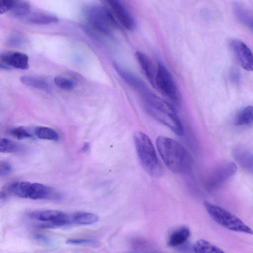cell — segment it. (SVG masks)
Wrapping results in <instances>:
<instances>
[{
	"label": "cell",
	"mask_w": 253,
	"mask_h": 253,
	"mask_svg": "<svg viewBox=\"0 0 253 253\" xmlns=\"http://www.w3.org/2000/svg\"><path fill=\"white\" fill-rule=\"evenodd\" d=\"M156 144L165 165L170 171L179 174L191 172L193 165V159L182 144L164 136H158Z\"/></svg>",
	"instance_id": "obj_1"
},
{
	"label": "cell",
	"mask_w": 253,
	"mask_h": 253,
	"mask_svg": "<svg viewBox=\"0 0 253 253\" xmlns=\"http://www.w3.org/2000/svg\"><path fill=\"white\" fill-rule=\"evenodd\" d=\"M84 13L89 26L94 30L103 34H110L117 26L114 16L104 7L88 6L85 8Z\"/></svg>",
	"instance_id": "obj_5"
},
{
	"label": "cell",
	"mask_w": 253,
	"mask_h": 253,
	"mask_svg": "<svg viewBox=\"0 0 253 253\" xmlns=\"http://www.w3.org/2000/svg\"><path fill=\"white\" fill-rule=\"evenodd\" d=\"M21 82L28 86L44 90H48L49 85L44 79L34 76H23L20 78Z\"/></svg>",
	"instance_id": "obj_19"
},
{
	"label": "cell",
	"mask_w": 253,
	"mask_h": 253,
	"mask_svg": "<svg viewBox=\"0 0 253 253\" xmlns=\"http://www.w3.org/2000/svg\"><path fill=\"white\" fill-rule=\"evenodd\" d=\"M234 12L237 18L241 23L249 28H253V17L248 9L237 4L234 7Z\"/></svg>",
	"instance_id": "obj_22"
},
{
	"label": "cell",
	"mask_w": 253,
	"mask_h": 253,
	"mask_svg": "<svg viewBox=\"0 0 253 253\" xmlns=\"http://www.w3.org/2000/svg\"><path fill=\"white\" fill-rule=\"evenodd\" d=\"M54 82L59 88L66 90L73 89L75 85L73 80L61 76H56Z\"/></svg>",
	"instance_id": "obj_26"
},
{
	"label": "cell",
	"mask_w": 253,
	"mask_h": 253,
	"mask_svg": "<svg viewBox=\"0 0 253 253\" xmlns=\"http://www.w3.org/2000/svg\"><path fill=\"white\" fill-rule=\"evenodd\" d=\"M108 3L117 20L126 29L132 30L135 22L131 15L119 0H105Z\"/></svg>",
	"instance_id": "obj_11"
},
{
	"label": "cell",
	"mask_w": 253,
	"mask_h": 253,
	"mask_svg": "<svg viewBox=\"0 0 253 253\" xmlns=\"http://www.w3.org/2000/svg\"><path fill=\"white\" fill-rule=\"evenodd\" d=\"M23 42V40L19 35H14L11 37L7 42L8 45L13 47L20 46Z\"/></svg>",
	"instance_id": "obj_30"
},
{
	"label": "cell",
	"mask_w": 253,
	"mask_h": 253,
	"mask_svg": "<svg viewBox=\"0 0 253 253\" xmlns=\"http://www.w3.org/2000/svg\"><path fill=\"white\" fill-rule=\"evenodd\" d=\"M10 133L18 139L32 138V135L24 127L20 126L14 128L10 131Z\"/></svg>",
	"instance_id": "obj_27"
},
{
	"label": "cell",
	"mask_w": 253,
	"mask_h": 253,
	"mask_svg": "<svg viewBox=\"0 0 253 253\" xmlns=\"http://www.w3.org/2000/svg\"><path fill=\"white\" fill-rule=\"evenodd\" d=\"M154 86L172 102L179 105L181 97L177 84L170 73L161 62L157 64Z\"/></svg>",
	"instance_id": "obj_6"
},
{
	"label": "cell",
	"mask_w": 253,
	"mask_h": 253,
	"mask_svg": "<svg viewBox=\"0 0 253 253\" xmlns=\"http://www.w3.org/2000/svg\"><path fill=\"white\" fill-rule=\"evenodd\" d=\"M70 218L71 224L88 225L97 222L99 217L93 213L79 211L70 214Z\"/></svg>",
	"instance_id": "obj_17"
},
{
	"label": "cell",
	"mask_w": 253,
	"mask_h": 253,
	"mask_svg": "<svg viewBox=\"0 0 253 253\" xmlns=\"http://www.w3.org/2000/svg\"><path fill=\"white\" fill-rule=\"evenodd\" d=\"M29 217L40 222L36 226L41 228H51L71 224L70 214L58 210L34 211L28 213Z\"/></svg>",
	"instance_id": "obj_7"
},
{
	"label": "cell",
	"mask_w": 253,
	"mask_h": 253,
	"mask_svg": "<svg viewBox=\"0 0 253 253\" xmlns=\"http://www.w3.org/2000/svg\"><path fill=\"white\" fill-rule=\"evenodd\" d=\"M67 243L73 245H91L96 243V241L92 239H70L67 241Z\"/></svg>",
	"instance_id": "obj_29"
},
{
	"label": "cell",
	"mask_w": 253,
	"mask_h": 253,
	"mask_svg": "<svg viewBox=\"0 0 253 253\" xmlns=\"http://www.w3.org/2000/svg\"><path fill=\"white\" fill-rule=\"evenodd\" d=\"M89 148V144L88 143H85L84 144V146L81 149L82 152H86Z\"/></svg>",
	"instance_id": "obj_34"
},
{
	"label": "cell",
	"mask_w": 253,
	"mask_h": 253,
	"mask_svg": "<svg viewBox=\"0 0 253 253\" xmlns=\"http://www.w3.org/2000/svg\"><path fill=\"white\" fill-rule=\"evenodd\" d=\"M140 96L146 111L154 119L167 126L176 134L182 135L184 132L182 125L171 105L149 89Z\"/></svg>",
	"instance_id": "obj_2"
},
{
	"label": "cell",
	"mask_w": 253,
	"mask_h": 253,
	"mask_svg": "<svg viewBox=\"0 0 253 253\" xmlns=\"http://www.w3.org/2000/svg\"><path fill=\"white\" fill-rule=\"evenodd\" d=\"M0 58L7 66L22 70L29 68V58L24 53L19 52H7L1 54Z\"/></svg>",
	"instance_id": "obj_14"
},
{
	"label": "cell",
	"mask_w": 253,
	"mask_h": 253,
	"mask_svg": "<svg viewBox=\"0 0 253 253\" xmlns=\"http://www.w3.org/2000/svg\"><path fill=\"white\" fill-rule=\"evenodd\" d=\"M190 236V231L186 226L179 227L169 235L167 244L170 247H177L183 245Z\"/></svg>",
	"instance_id": "obj_16"
},
{
	"label": "cell",
	"mask_w": 253,
	"mask_h": 253,
	"mask_svg": "<svg viewBox=\"0 0 253 253\" xmlns=\"http://www.w3.org/2000/svg\"><path fill=\"white\" fill-rule=\"evenodd\" d=\"M9 69L10 67L0 62V69L8 70Z\"/></svg>",
	"instance_id": "obj_33"
},
{
	"label": "cell",
	"mask_w": 253,
	"mask_h": 253,
	"mask_svg": "<svg viewBox=\"0 0 253 253\" xmlns=\"http://www.w3.org/2000/svg\"><path fill=\"white\" fill-rule=\"evenodd\" d=\"M14 3V0H0V14L10 11Z\"/></svg>",
	"instance_id": "obj_28"
},
{
	"label": "cell",
	"mask_w": 253,
	"mask_h": 253,
	"mask_svg": "<svg viewBox=\"0 0 253 253\" xmlns=\"http://www.w3.org/2000/svg\"><path fill=\"white\" fill-rule=\"evenodd\" d=\"M32 200H58L60 195L52 187L39 183L30 182L27 192V199Z\"/></svg>",
	"instance_id": "obj_10"
},
{
	"label": "cell",
	"mask_w": 253,
	"mask_h": 253,
	"mask_svg": "<svg viewBox=\"0 0 253 253\" xmlns=\"http://www.w3.org/2000/svg\"><path fill=\"white\" fill-rule=\"evenodd\" d=\"M203 205L210 216L220 226L231 231L252 234V229L231 212L207 201L204 202Z\"/></svg>",
	"instance_id": "obj_4"
},
{
	"label": "cell",
	"mask_w": 253,
	"mask_h": 253,
	"mask_svg": "<svg viewBox=\"0 0 253 253\" xmlns=\"http://www.w3.org/2000/svg\"><path fill=\"white\" fill-rule=\"evenodd\" d=\"M113 65L119 76L140 94L149 89L145 84L135 75L116 62L114 63Z\"/></svg>",
	"instance_id": "obj_12"
},
{
	"label": "cell",
	"mask_w": 253,
	"mask_h": 253,
	"mask_svg": "<svg viewBox=\"0 0 253 253\" xmlns=\"http://www.w3.org/2000/svg\"><path fill=\"white\" fill-rule=\"evenodd\" d=\"M135 56L145 76L154 86L156 68L152 61L146 54L140 51L136 52Z\"/></svg>",
	"instance_id": "obj_15"
},
{
	"label": "cell",
	"mask_w": 253,
	"mask_h": 253,
	"mask_svg": "<svg viewBox=\"0 0 253 253\" xmlns=\"http://www.w3.org/2000/svg\"><path fill=\"white\" fill-rule=\"evenodd\" d=\"M12 168L7 163L0 162V177L8 175L11 171Z\"/></svg>",
	"instance_id": "obj_31"
},
{
	"label": "cell",
	"mask_w": 253,
	"mask_h": 253,
	"mask_svg": "<svg viewBox=\"0 0 253 253\" xmlns=\"http://www.w3.org/2000/svg\"><path fill=\"white\" fill-rule=\"evenodd\" d=\"M35 133L40 139L57 141L59 138L58 133L53 129L45 127L39 126L35 128Z\"/></svg>",
	"instance_id": "obj_24"
},
{
	"label": "cell",
	"mask_w": 253,
	"mask_h": 253,
	"mask_svg": "<svg viewBox=\"0 0 253 253\" xmlns=\"http://www.w3.org/2000/svg\"><path fill=\"white\" fill-rule=\"evenodd\" d=\"M23 150L18 143L6 138H0V153H16Z\"/></svg>",
	"instance_id": "obj_25"
},
{
	"label": "cell",
	"mask_w": 253,
	"mask_h": 253,
	"mask_svg": "<svg viewBox=\"0 0 253 253\" xmlns=\"http://www.w3.org/2000/svg\"><path fill=\"white\" fill-rule=\"evenodd\" d=\"M192 249L195 253H222L224 251L219 247L210 242L200 239L197 241L192 246Z\"/></svg>",
	"instance_id": "obj_18"
},
{
	"label": "cell",
	"mask_w": 253,
	"mask_h": 253,
	"mask_svg": "<svg viewBox=\"0 0 253 253\" xmlns=\"http://www.w3.org/2000/svg\"><path fill=\"white\" fill-rule=\"evenodd\" d=\"M10 193L8 187L7 189L2 190L0 191V208L6 201Z\"/></svg>",
	"instance_id": "obj_32"
},
{
	"label": "cell",
	"mask_w": 253,
	"mask_h": 253,
	"mask_svg": "<svg viewBox=\"0 0 253 253\" xmlns=\"http://www.w3.org/2000/svg\"><path fill=\"white\" fill-rule=\"evenodd\" d=\"M27 17L29 22L35 24L47 25L58 21V18L56 16L45 13H34L32 14L30 13Z\"/></svg>",
	"instance_id": "obj_20"
},
{
	"label": "cell",
	"mask_w": 253,
	"mask_h": 253,
	"mask_svg": "<svg viewBox=\"0 0 253 253\" xmlns=\"http://www.w3.org/2000/svg\"><path fill=\"white\" fill-rule=\"evenodd\" d=\"M237 170V165L231 161H224L219 163L206 178V189L210 192L217 189L232 177Z\"/></svg>",
	"instance_id": "obj_8"
},
{
	"label": "cell",
	"mask_w": 253,
	"mask_h": 253,
	"mask_svg": "<svg viewBox=\"0 0 253 253\" xmlns=\"http://www.w3.org/2000/svg\"><path fill=\"white\" fill-rule=\"evenodd\" d=\"M230 46L242 67L248 71H253V54L247 45L241 40L235 39L231 41Z\"/></svg>",
	"instance_id": "obj_9"
},
{
	"label": "cell",
	"mask_w": 253,
	"mask_h": 253,
	"mask_svg": "<svg viewBox=\"0 0 253 253\" xmlns=\"http://www.w3.org/2000/svg\"><path fill=\"white\" fill-rule=\"evenodd\" d=\"M12 15L16 17L23 18L31 13V7L24 0H14V3L10 10Z\"/></svg>",
	"instance_id": "obj_23"
},
{
	"label": "cell",
	"mask_w": 253,
	"mask_h": 253,
	"mask_svg": "<svg viewBox=\"0 0 253 253\" xmlns=\"http://www.w3.org/2000/svg\"><path fill=\"white\" fill-rule=\"evenodd\" d=\"M253 107L248 106L237 114L235 120V125L238 126H249L253 123Z\"/></svg>",
	"instance_id": "obj_21"
},
{
	"label": "cell",
	"mask_w": 253,
	"mask_h": 253,
	"mask_svg": "<svg viewBox=\"0 0 253 253\" xmlns=\"http://www.w3.org/2000/svg\"><path fill=\"white\" fill-rule=\"evenodd\" d=\"M134 140L138 157L144 170L151 176L158 178L164 172L149 137L142 132H136Z\"/></svg>",
	"instance_id": "obj_3"
},
{
	"label": "cell",
	"mask_w": 253,
	"mask_h": 253,
	"mask_svg": "<svg viewBox=\"0 0 253 253\" xmlns=\"http://www.w3.org/2000/svg\"><path fill=\"white\" fill-rule=\"evenodd\" d=\"M232 155L241 167L253 173V152L249 147L244 145L237 146L233 150Z\"/></svg>",
	"instance_id": "obj_13"
}]
</instances>
